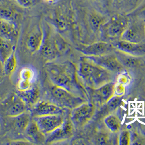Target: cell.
Segmentation results:
<instances>
[{
  "label": "cell",
  "mask_w": 145,
  "mask_h": 145,
  "mask_svg": "<svg viewBox=\"0 0 145 145\" xmlns=\"http://www.w3.org/2000/svg\"><path fill=\"white\" fill-rule=\"evenodd\" d=\"M16 44L0 36V58L3 64L15 51Z\"/></svg>",
  "instance_id": "484cf974"
},
{
  "label": "cell",
  "mask_w": 145,
  "mask_h": 145,
  "mask_svg": "<svg viewBox=\"0 0 145 145\" xmlns=\"http://www.w3.org/2000/svg\"><path fill=\"white\" fill-rule=\"evenodd\" d=\"M113 73L92 61L81 78L94 89L112 82Z\"/></svg>",
  "instance_id": "52a82bcc"
},
{
  "label": "cell",
  "mask_w": 145,
  "mask_h": 145,
  "mask_svg": "<svg viewBox=\"0 0 145 145\" xmlns=\"http://www.w3.org/2000/svg\"><path fill=\"white\" fill-rule=\"evenodd\" d=\"M141 0H112V13L128 15L138 6Z\"/></svg>",
  "instance_id": "603a6c76"
},
{
  "label": "cell",
  "mask_w": 145,
  "mask_h": 145,
  "mask_svg": "<svg viewBox=\"0 0 145 145\" xmlns=\"http://www.w3.org/2000/svg\"><path fill=\"white\" fill-rule=\"evenodd\" d=\"M33 119L41 131L46 135L55 131L66 120L64 114L37 116L33 117Z\"/></svg>",
  "instance_id": "4fadbf2b"
},
{
  "label": "cell",
  "mask_w": 145,
  "mask_h": 145,
  "mask_svg": "<svg viewBox=\"0 0 145 145\" xmlns=\"http://www.w3.org/2000/svg\"><path fill=\"white\" fill-rule=\"evenodd\" d=\"M93 7L102 13L110 15L112 13V0H76Z\"/></svg>",
  "instance_id": "d4e9b609"
},
{
  "label": "cell",
  "mask_w": 145,
  "mask_h": 145,
  "mask_svg": "<svg viewBox=\"0 0 145 145\" xmlns=\"http://www.w3.org/2000/svg\"><path fill=\"white\" fill-rule=\"evenodd\" d=\"M34 83L27 81L25 80L19 79L17 85H16V88L18 89V91H24L27 90L31 88Z\"/></svg>",
  "instance_id": "d590c367"
},
{
  "label": "cell",
  "mask_w": 145,
  "mask_h": 145,
  "mask_svg": "<svg viewBox=\"0 0 145 145\" xmlns=\"http://www.w3.org/2000/svg\"><path fill=\"white\" fill-rule=\"evenodd\" d=\"M114 90L115 95L122 96L125 92V86L119 83H115L114 86Z\"/></svg>",
  "instance_id": "8d00e7d4"
},
{
  "label": "cell",
  "mask_w": 145,
  "mask_h": 145,
  "mask_svg": "<svg viewBox=\"0 0 145 145\" xmlns=\"http://www.w3.org/2000/svg\"><path fill=\"white\" fill-rule=\"evenodd\" d=\"M31 109V114L33 117L64 114L67 110L55 102L47 100H40Z\"/></svg>",
  "instance_id": "9a60e30c"
},
{
  "label": "cell",
  "mask_w": 145,
  "mask_h": 145,
  "mask_svg": "<svg viewBox=\"0 0 145 145\" xmlns=\"http://www.w3.org/2000/svg\"><path fill=\"white\" fill-rule=\"evenodd\" d=\"M49 87V92L53 102L66 109H71L85 102V100L77 94L65 88L55 85Z\"/></svg>",
  "instance_id": "8992f818"
},
{
  "label": "cell",
  "mask_w": 145,
  "mask_h": 145,
  "mask_svg": "<svg viewBox=\"0 0 145 145\" xmlns=\"http://www.w3.org/2000/svg\"><path fill=\"white\" fill-rule=\"evenodd\" d=\"M114 53H115L120 63L124 66L132 67L138 65L140 63L138 57L133 56L116 49L115 50Z\"/></svg>",
  "instance_id": "4316f807"
},
{
  "label": "cell",
  "mask_w": 145,
  "mask_h": 145,
  "mask_svg": "<svg viewBox=\"0 0 145 145\" xmlns=\"http://www.w3.org/2000/svg\"><path fill=\"white\" fill-rule=\"evenodd\" d=\"M128 81H129V79H128V75L123 74L119 76V77L117 79V82L119 83L125 85L128 83Z\"/></svg>",
  "instance_id": "f35d334b"
},
{
  "label": "cell",
  "mask_w": 145,
  "mask_h": 145,
  "mask_svg": "<svg viewBox=\"0 0 145 145\" xmlns=\"http://www.w3.org/2000/svg\"><path fill=\"white\" fill-rule=\"evenodd\" d=\"M111 43L115 49L133 56L140 57L145 55V42L134 43L119 40Z\"/></svg>",
  "instance_id": "ffe728a7"
},
{
  "label": "cell",
  "mask_w": 145,
  "mask_h": 145,
  "mask_svg": "<svg viewBox=\"0 0 145 145\" xmlns=\"http://www.w3.org/2000/svg\"><path fill=\"white\" fill-rule=\"evenodd\" d=\"M0 36L17 44L20 36V25L0 18Z\"/></svg>",
  "instance_id": "d6986e66"
},
{
  "label": "cell",
  "mask_w": 145,
  "mask_h": 145,
  "mask_svg": "<svg viewBox=\"0 0 145 145\" xmlns=\"http://www.w3.org/2000/svg\"><path fill=\"white\" fill-rule=\"evenodd\" d=\"M131 135L128 131L121 132L119 137V144L120 145H129L130 144Z\"/></svg>",
  "instance_id": "e575fe53"
},
{
  "label": "cell",
  "mask_w": 145,
  "mask_h": 145,
  "mask_svg": "<svg viewBox=\"0 0 145 145\" xmlns=\"http://www.w3.org/2000/svg\"><path fill=\"white\" fill-rule=\"evenodd\" d=\"M35 77L36 72L33 69L30 67H24L20 70L19 79L34 83Z\"/></svg>",
  "instance_id": "1f68e13d"
},
{
  "label": "cell",
  "mask_w": 145,
  "mask_h": 145,
  "mask_svg": "<svg viewBox=\"0 0 145 145\" xmlns=\"http://www.w3.org/2000/svg\"><path fill=\"white\" fill-rule=\"evenodd\" d=\"M128 15L145 22V0H142L138 6Z\"/></svg>",
  "instance_id": "4dcf8cb0"
},
{
  "label": "cell",
  "mask_w": 145,
  "mask_h": 145,
  "mask_svg": "<svg viewBox=\"0 0 145 145\" xmlns=\"http://www.w3.org/2000/svg\"><path fill=\"white\" fill-rule=\"evenodd\" d=\"M74 126L71 119H66L64 123L59 127L50 134L46 135V144H57L71 138L74 133Z\"/></svg>",
  "instance_id": "2e32d148"
},
{
  "label": "cell",
  "mask_w": 145,
  "mask_h": 145,
  "mask_svg": "<svg viewBox=\"0 0 145 145\" xmlns=\"http://www.w3.org/2000/svg\"><path fill=\"white\" fill-rule=\"evenodd\" d=\"M43 1L49 5H53L56 4V3H57L59 0H43Z\"/></svg>",
  "instance_id": "60d3db41"
},
{
  "label": "cell",
  "mask_w": 145,
  "mask_h": 145,
  "mask_svg": "<svg viewBox=\"0 0 145 145\" xmlns=\"http://www.w3.org/2000/svg\"><path fill=\"white\" fill-rule=\"evenodd\" d=\"M108 137L105 134H100L96 139V142L99 145H105L108 144Z\"/></svg>",
  "instance_id": "74e56055"
},
{
  "label": "cell",
  "mask_w": 145,
  "mask_h": 145,
  "mask_svg": "<svg viewBox=\"0 0 145 145\" xmlns=\"http://www.w3.org/2000/svg\"><path fill=\"white\" fill-rule=\"evenodd\" d=\"M122 102L121 96H119L117 95H114L112 98L109 99V101L106 103L109 110L113 111L115 110L119 106L121 105Z\"/></svg>",
  "instance_id": "d6a6232c"
},
{
  "label": "cell",
  "mask_w": 145,
  "mask_h": 145,
  "mask_svg": "<svg viewBox=\"0 0 145 145\" xmlns=\"http://www.w3.org/2000/svg\"><path fill=\"white\" fill-rule=\"evenodd\" d=\"M0 76H5L3 71V64L0 58Z\"/></svg>",
  "instance_id": "ab89813d"
},
{
  "label": "cell",
  "mask_w": 145,
  "mask_h": 145,
  "mask_svg": "<svg viewBox=\"0 0 145 145\" xmlns=\"http://www.w3.org/2000/svg\"><path fill=\"white\" fill-rule=\"evenodd\" d=\"M44 38L43 24L39 19L31 27L26 37L25 44L27 50L31 53L40 51Z\"/></svg>",
  "instance_id": "9c48e42d"
},
{
  "label": "cell",
  "mask_w": 145,
  "mask_h": 145,
  "mask_svg": "<svg viewBox=\"0 0 145 145\" xmlns=\"http://www.w3.org/2000/svg\"><path fill=\"white\" fill-rule=\"evenodd\" d=\"M5 77H6V76H0V82H2L3 79H5Z\"/></svg>",
  "instance_id": "b9f144b4"
},
{
  "label": "cell",
  "mask_w": 145,
  "mask_h": 145,
  "mask_svg": "<svg viewBox=\"0 0 145 145\" xmlns=\"http://www.w3.org/2000/svg\"><path fill=\"white\" fill-rule=\"evenodd\" d=\"M128 16L129 25L121 40L134 43L142 42L145 39V22L129 15Z\"/></svg>",
  "instance_id": "8fae6325"
},
{
  "label": "cell",
  "mask_w": 145,
  "mask_h": 145,
  "mask_svg": "<svg viewBox=\"0 0 145 145\" xmlns=\"http://www.w3.org/2000/svg\"><path fill=\"white\" fill-rule=\"evenodd\" d=\"M26 139L32 144H43L46 142V135L41 131L40 128L32 119L24 134Z\"/></svg>",
  "instance_id": "7402d4cb"
},
{
  "label": "cell",
  "mask_w": 145,
  "mask_h": 145,
  "mask_svg": "<svg viewBox=\"0 0 145 145\" xmlns=\"http://www.w3.org/2000/svg\"><path fill=\"white\" fill-rule=\"evenodd\" d=\"M28 107L17 92H12L0 102V113L6 117H15L27 112Z\"/></svg>",
  "instance_id": "ba28073f"
},
{
  "label": "cell",
  "mask_w": 145,
  "mask_h": 145,
  "mask_svg": "<svg viewBox=\"0 0 145 145\" xmlns=\"http://www.w3.org/2000/svg\"><path fill=\"white\" fill-rule=\"evenodd\" d=\"M24 9H30L37 6L41 0H14Z\"/></svg>",
  "instance_id": "836d02e7"
},
{
  "label": "cell",
  "mask_w": 145,
  "mask_h": 145,
  "mask_svg": "<svg viewBox=\"0 0 145 145\" xmlns=\"http://www.w3.org/2000/svg\"><path fill=\"white\" fill-rule=\"evenodd\" d=\"M47 21L57 32L72 36L80 33L77 12L74 0H59L50 8Z\"/></svg>",
  "instance_id": "6da1fadb"
},
{
  "label": "cell",
  "mask_w": 145,
  "mask_h": 145,
  "mask_svg": "<svg viewBox=\"0 0 145 145\" xmlns=\"http://www.w3.org/2000/svg\"><path fill=\"white\" fill-rule=\"evenodd\" d=\"M115 83L110 82L97 89H94L93 96L97 102L100 105L106 104L115 95Z\"/></svg>",
  "instance_id": "44dd1931"
},
{
  "label": "cell",
  "mask_w": 145,
  "mask_h": 145,
  "mask_svg": "<svg viewBox=\"0 0 145 145\" xmlns=\"http://www.w3.org/2000/svg\"><path fill=\"white\" fill-rule=\"evenodd\" d=\"M1 131V120H0V132Z\"/></svg>",
  "instance_id": "7bdbcfd3"
},
{
  "label": "cell",
  "mask_w": 145,
  "mask_h": 145,
  "mask_svg": "<svg viewBox=\"0 0 145 145\" xmlns=\"http://www.w3.org/2000/svg\"><path fill=\"white\" fill-rule=\"evenodd\" d=\"M78 49L86 56H98L112 53L115 48L111 42L102 41L94 42L89 45L80 46Z\"/></svg>",
  "instance_id": "ac0fdd59"
},
{
  "label": "cell",
  "mask_w": 145,
  "mask_h": 145,
  "mask_svg": "<svg viewBox=\"0 0 145 145\" xmlns=\"http://www.w3.org/2000/svg\"><path fill=\"white\" fill-rule=\"evenodd\" d=\"M129 23L128 15L113 12L102 27L100 37L111 42L121 40Z\"/></svg>",
  "instance_id": "5b68a950"
},
{
  "label": "cell",
  "mask_w": 145,
  "mask_h": 145,
  "mask_svg": "<svg viewBox=\"0 0 145 145\" xmlns=\"http://www.w3.org/2000/svg\"><path fill=\"white\" fill-rule=\"evenodd\" d=\"M96 109L93 104L86 102L72 109L70 118L74 125L80 127L85 125L92 118Z\"/></svg>",
  "instance_id": "30bf717a"
},
{
  "label": "cell",
  "mask_w": 145,
  "mask_h": 145,
  "mask_svg": "<svg viewBox=\"0 0 145 145\" xmlns=\"http://www.w3.org/2000/svg\"><path fill=\"white\" fill-rule=\"evenodd\" d=\"M77 12L80 32L90 37H100L102 27L110 15L102 13L85 3L74 0Z\"/></svg>",
  "instance_id": "7a4b0ae2"
},
{
  "label": "cell",
  "mask_w": 145,
  "mask_h": 145,
  "mask_svg": "<svg viewBox=\"0 0 145 145\" xmlns=\"http://www.w3.org/2000/svg\"><path fill=\"white\" fill-rule=\"evenodd\" d=\"M95 64L112 72H119L124 66L120 63L115 53H108L98 56H87Z\"/></svg>",
  "instance_id": "e0dca14e"
},
{
  "label": "cell",
  "mask_w": 145,
  "mask_h": 145,
  "mask_svg": "<svg viewBox=\"0 0 145 145\" xmlns=\"http://www.w3.org/2000/svg\"><path fill=\"white\" fill-rule=\"evenodd\" d=\"M43 24L44 38L40 51L47 62H51L66 51L68 45L63 37L57 32L47 21H44Z\"/></svg>",
  "instance_id": "277c9868"
},
{
  "label": "cell",
  "mask_w": 145,
  "mask_h": 145,
  "mask_svg": "<svg viewBox=\"0 0 145 145\" xmlns=\"http://www.w3.org/2000/svg\"><path fill=\"white\" fill-rule=\"evenodd\" d=\"M18 94L26 102L28 108L31 109L37 104L40 99V91L39 87L36 85L33 86L24 91H17Z\"/></svg>",
  "instance_id": "cb8c5ba5"
},
{
  "label": "cell",
  "mask_w": 145,
  "mask_h": 145,
  "mask_svg": "<svg viewBox=\"0 0 145 145\" xmlns=\"http://www.w3.org/2000/svg\"><path fill=\"white\" fill-rule=\"evenodd\" d=\"M45 69L48 78L51 83L75 93L78 88V84L76 69L72 63L47 62Z\"/></svg>",
  "instance_id": "3957f363"
},
{
  "label": "cell",
  "mask_w": 145,
  "mask_h": 145,
  "mask_svg": "<svg viewBox=\"0 0 145 145\" xmlns=\"http://www.w3.org/2000/svg\"><path fill=\"white\" fill-rule=\"evenodd\" d=\"M24 9L14 0H0V18L10 20L20 25Z\"/></svg>",
  "instance_id": "7c38bea8"
},
{
  "label": "cell",
  "mask_w": 145,
  "mask_h": 145,
  "mask_svg": "<svg viewBox=\"0 0 145 145\" xmlns=\"http://www.w3.org/2000/svg\"><path fill=\"white\" fill-rule=\"evenodd\" d=\"M104 123L108 129L113 133H117L121 129V120L115 115L110 114L106 116L104 119Z\"/></svg>",
  "instance_id": "f1b7e54d"
},
{
  "label": "cell",
  "mask_w": 145,
  "mask_h": 145,
  "mask_svg": "<svg viewBox=\"0 0 145 145\" xmlns=\"http://www.w3.org/2000/svg\"><path fill=\"white\" fill-rule=\"evenodd\" d=\"M18 66V61L15 51L4 63L3 71L6 77H11L15 72Z\"/></svg>",
  "instance_id": "83f0119b"
},
{
  "label": "cell",
  "mask_w": 145,
  "mask_h": 145,
  "mask_svg": "<svg viewBox=\"0 0 145 145\" xmlns=\"http://www.w3.org/2000/svg\"><path fill=\"white\" fill-rule=\"evenodd\" d=\"M31 116V112L27 111L17 116L6 117V128L14 134L23 135L32 120Z\"/></svg>",
  "instance_id": "5bb4252c"
},
{
  "label": "cell",
  "mask_w": 145,
  "mask_h": 145,
  "mask_svg": "<svg viewBox=\"0 0 145 145\" xmlns=\"http://www.w3.org/2000/svg\"><path fill=\"white\" fill-rule=\"evenodd\" d=\"M13 86L8 79L0 82V102L3 101L13 92Z\"/></svg>",
  "instance_id": "f546056e"
}]
</instances>
